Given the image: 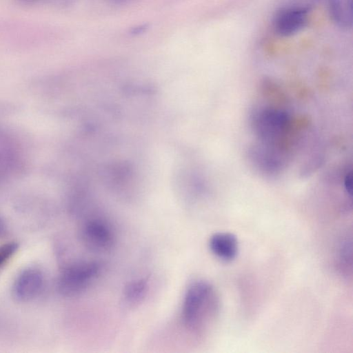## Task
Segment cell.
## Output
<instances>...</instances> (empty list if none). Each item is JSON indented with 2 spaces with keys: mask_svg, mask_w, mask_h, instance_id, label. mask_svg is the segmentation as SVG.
Here are the masks:
<instances>
[{
  "mask_svg": "<svg viewBox=\"0 0 353 353\" xmlns=\"http://www.w3.org/2000/svg\"><path fill=\"white\" fill-rule=\"evenodd\" d=\"M218 306L213 286L205 281H194L187 288L182 303L184 325L192 332H201L214 317Z\"/></svg>",
  "mask_w": 353,
  "mask_h": 353,
  "instance_id": "6da1fadb",
  "label": "cell"
},
{
  "mask_svg": "<svg viewBox=\"0 0 353 353\" xmlns=\"http://www.w3.org/2000/svg\"><path fill=\"white\" fill-rule=\"evenodd\" d=\"M253 125L259 139L267 146H278L290 129L288 114L279 108H265L258 111L253 118Z\"/></svg>",
  "mask_w": 353,
  "mask_h": 353,
  "instance_id": "7a4b0ae2",
  "label": "cell"
},
{
  "mask_svg": "<svg viewBox=\"0 0 353 353\" xmlns=\"http://www.w3.org/2000/svg\"><path fill=\"white\" fill-rule=\"evenodd\" d=\"M101 268L100 264L95 261L77 262L68 265L59 276V292L66 296L79 294L95 281Z\"/></svg>",
  "mask_w": 353,
  "mask_h": 353,
  "instance_id": "3957f363",
  "label": "cell"
},
{
  "mask_svg": "<svg viewBox=\"0 0 353 353\" xmlns=\"http://www.w3.org/2000/svg\"><path fill=\"white\" fill-rule=\"evenodd\" d=\"M309 6L295 3L288 6L276 12L273 28L281 37H290L302 30L308 22Z\"/></svg>",
  "mask_w": 353,
  "mask_h": 353,
  "instance_id": "277c9868",
  "label": "cell"
},
{
  "mask_svg": "<svg viewBox=\"0 0 353 353\" xmlns=\"http://www.w3.org/2000/svg\"><path fill=\"white\" fill-rule=\"evenodd\" d=\"M81 239L90 250L99 253L110 250L115 240L111 226L101 219L86 221L81 229Z\"/></svg>",
  "mask_w": 353,
  "mask_h": 353,
  "instance_id": "5b68a950",
  "label": "cell"
},
{
  "mask_svg": "<svg viewBox=\"0 0 353 353\" xmlns=\"http://www.w3.org/2000/svg\"><path fill=\"white\" fill-rule=\"evenodd\" d=\"M44 284L43 274L36 268L23 270L16 278L12 292L17 300L27 302L37 298Z\"/></svg>",
  "mask_w": 353,
  "mask_h": 353,
  "instance_id": "8992f818",
  "label": "cell"
},
{
  "mask_svg": "<svg viewBox=\"0 0 353 353\" xmlns=\"http://www.w3.org/2000/svg\"><path fill=\"white\" fill-rule=\"evenodd\" d=\"M209 247L216 256L225 261L233 260L239 249L236 236L229 232L214 234L210 239Z\"/></svg>",
  "mask_w": 353,
  "mask_h": 353,
  "instance_id": "52a82bcc",
  "label": "cell"
},
{
  "mask_svg": "<svg viewBox=\"0 0 353 353\" xmlns=\"http://www.w3.org/2000/svg\"><path fill=\"white\" fill-rule=\"evenodd\" d=\"M332 21L341 28L347 29L352 24V0H328Z\"/></svg>",
  "mask_w": 353,
  "mask_h": 353,
  "instance_id": "ba28073f",
  "label": "cell"
},
{
  "mask_svg": "<svg viewBox=\"0 0 353 353\" xmlns=\"http://www.w3.org/2000/svg\"><path fill=\"white\" fill-rule=\"evenodd\" d=\"M148 288V281L144 279L131 281L124 288V302L130 306H134L139 304L144 299Z\"/></svg>",
  "mask_w": 353,
  "mask_h": 353,
  "instance_id": "9c48e42d",
  "label": "cell"
},
{
  "mask_svg": "<svg viewBox=\"0 0 353 353\" xmlns=\"http://www.w3.org/2000/svg\"><path fill=\"white\" fill-rule=\"evenodd\" d=\"M17 248V244L14 243L0 245V268L12 257Z\"/></svg>",
  "mask_w": 353,
  "mask_h": 353,
  "instance_id": "30bf717a",
  "label": "cell"
},
{
  "mask_svg": "<svg viewBox=\"0 0 353 353\" xmlns=\"http://www.w3.org/2000/svg\"><path fill=\"white\" fill-rule=\"evenodd\" d=\"M341 259L347 264H351L352 262V242L350 240H345L342 243L340 250Z\"/></svg>",
  "mask_w": 353,
  "mask_h": 353,
  "instance_id": "8fae6325",
  "label": "cell"
},
{
  "mask_svg": "<svg viewBox=\"0 0 353 353\" xmlns=\"http://www.w3.org/2000/svg\"><path fill=\"white\" fill-rule=\"evenodd\" d=\"M344 188L348 195L352 196V171L346 173L344 176Z\"/></svg>",
  "mask_w": 353,
  "mask_h": 353,
  "instance_id": "7c38bea8",
  "label": "cell"
},
{
  "mask_svg": "<svg viewBox=\"0 0 353 353\" xmlns=\"http://www.w3.org/2000/svg\"><path fill=\"white\" fill-rule=\"evenodd\" d=\"M23 2H26V3H34V2H37L39 1H41V0H21Z\"/></svg>",
  "mask_w": 353,
  "mask_h": 353,
  "instance_id": "4fadbf2b",
  "label": "cell"
},
{
  "mask_svg": "<svg viewBox=\"0 0 353 353\" xmlns=\"http://www.w3.org/2000/svg\"><path fill=\"white\" fill-rule=\"evenodd\" d=\"M110 1L119 3V2H123V1H128V0H110Z\"/></svg>",
  "mask_w": 353,
  "mask_h": 353,
  "instance_id": "5bb4252c",
  "label": "cell"
}]
</instances>
